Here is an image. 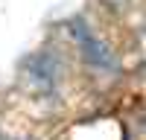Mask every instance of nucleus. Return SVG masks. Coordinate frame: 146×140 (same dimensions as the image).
<instances>
[{"label": "nucleus", "instance_id": "1", "mask_svg": "<svg viewBox=\"0 0 146 140\" xmlns=\"http://www.w3.org/2000/svg\"><path fill=\"white\" fill-rule=\"evenodd\" d=\"M67 35L73 38V44L79 47L82 58H85L94 70H114V67H117L111 50H108V47L91 32V26H88L82 18H70V20H67Z\"/></svg>", "mask_w": 146, "mask_h": 140}, {"label": "nucleus", "instance_id": "2", "mask_svg": "<svg viewBox=\"0 0 146 140\" xmlns=\"http://www.w3.org/2000/svg\"><path fill=\"white\" fill-rule=\"evenodd\" d=\"M23 82L32 93L50 96L58 85V61L50 53H35L23 61Z\"/></svg>", "mask_w": 146, "mask_h": 140}, {"label": "nucleus", "instance_id": "3", "mask_svg": "<svg viewBox=\"0 0 146 140\" xmlns=\"http://www.w3.org/2000/svg\"><path fill=\"white\" fill-rule=\"evenodd\" d=\"M0 140H3V137H0Z\"/></svg>", "mask_w": 146, "mask_h": 140}]
</instances>
